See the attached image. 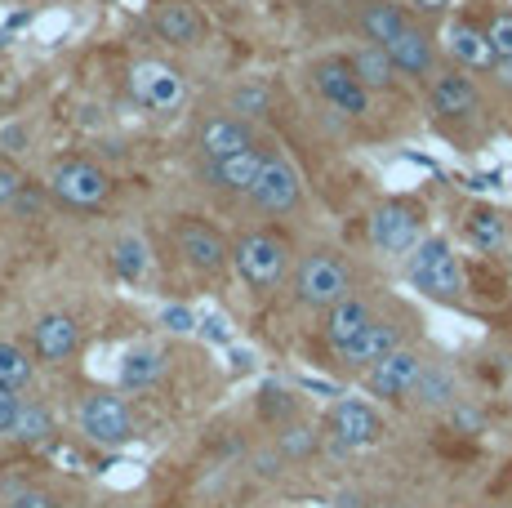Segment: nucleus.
Returning <instances> with one entry per match:
<instances>
[{
	"label": "nucleus",
	"instance_id": "nucleus-1",
	"mask_svg": "<svg viewBox=\"0 0 512 508\" xmlns=\"http://www.w3.org/2000/svg\"><path fill=\"white\" fill-rule=\"evenodd\" d=\"M410 281L432 299H459L464 295V268H459L455 250H450L446 237H428L419 241L415 254H410Z\"/></svg>",
	"mask_w": 512,
	"mask_h": 508
},
{
	"label": "nucleus",
	"instance_id": "nucleus-2",
	"mask_svg": "<svg viewBox=\"0 0 512 508\" xmlns=\"http://www.w3.org/2000/svg\"><path fill=\"white\" fill-rule=\"evenodd\" d=\"M294 295L308 308H334L339 299H348V268L334 254H312L294 272Z\"/></svg>",
	"mask_w": 512,
	"mask_h": 508
},
{
	"label": "nucleus",
	"instance_id": "nucleus-3",
	"mask_svg": "<svg viewBox=\"0 0 512 508\" xmlns=\"http://www.w3.org/2000/svg\"><path fill=\"white\" fill-rule=\"evenodd\" d=\"M236 259V272H241L250 286H277L285 277V268H290V250H285V241H277L272 232H250V237H241V246L232 250Z\"/></svg>",
	"mask_w": 512,
	"mask_h": 508
},
{
	"label": "nucleus",
	"instance_id": "nucleus-4",
	"mask_svg": "<svg viewBox=\"0 0 512 508\" xmlns=\"http://www.w3.org/2000/svg\"><path fill=\"white\" fill-rule=\"evenodd\" d=\"M419 205L410 201H383L379 210L370 214V241L379 246L383 254H410L419 246Z\"/></svg>",
	"mask_w": 512,
	"mask_h": 508
},
{
	"label": "nucleus",
	"instance_id": "nucleus-5",
	"mask_svg": "<svg viewBox=\"0 0 512 508\" xmlns=\"http://www.w3.org/2000/svg\"><path fill=\"white\" fill-rule=\"evenodd\" d=\"M130 94L152 112H170V107L183 103V76L165 63H134L130 67Z\"/></svg>",
	"mask_w": 512,
	"mask_h": 508
},
{
	"label": "nucleus",
	"instance_id": "nucleus-6",
	"mask_svg": "<svg viewBox=\"0 0 512 508\" xmlns=\"http://www.w3.org/2000/svg\"><path fill=\"white\" fill-rule=\"evenodd\" d=\"M423 370H428V361H423L419 353L397 348V353L383 357L379 366H370L366 388L374 397H410V393H415V384L423 379Z\"/></svg>",
	"mask_w": 512,
	"mask_h": 508
},
{
	"label": "nucleus",
	"instance_id": "nucleus-7",
	"mask_svg": "<svg viewBox=\"0 0 512 508\" xmlns=\"http://www.w3.org/2000/svg\"><path fill=\"white\" fill-rule=\"evenodd\" d=\"M81 433H90L98 446H121L130 442L134 424H130V410H125L121 397H107L98 393L81 406Z\"/></svg>",
	"mask_w": 512,
	"mask_h": 508
},
{
	"label": "nucleus",
	"instance_id": "nucleus-8",
	"mask_svg": "<svg viewBox=\"0 0 512 508\" xmlns=\"http://www.w3.org/2000/svg\"><path fill=\"white\" fill-rule=\"evenodd\" d=\"M312 81H317L321 99L330 107H339V112H348V116L370 112V90L357 81L352 63H321L317 72H312Z\"/></svg>",
	"mask_w": 512,
	"mask_h": 508
},
{
	"label": "nucleus",
	"instance_id": "nucleus-9",
	"mask_svg": "<svg viewBox=\"0 0 512 508\" xmlns=\"http://www.w3.org/2000/svg\"><path fill=\"white\" fill-rule=\"evenodd\" d=\"M49 188H54L63 201H72V205H103L112 183H107V174L98 170V165H90V161H63V165H54Z\"/></svg>",
	"mask_w": 512,
	"mask_h": 508
},
{
	"label": "nucleus",
	"instance_id": "nucleus-10",
	"mask_svg": "<svg viewBox=\"0 0 512 508\" xmlns=\"http://www.w3.org/2000/svg\"><path fill=\"white\" fill-rule=\"evenodd\" d=\"M446 50H450L455 63H464L468 72H495V67H499L486 27L468 23V18H455V23L446 27Z\"/></svg>",
	"mask_w": 512,
	"mask_h": 508
},
{
	"label": "nucleus",
	"instance_id": "nucleus-11",
	"mask_svg": "<svg viewBox=\"0 0 512 508\" xmlns=\"http://www.w3.org/2000/svg\"><path fill=\"white\" fill-rule=\"evenodd\" d=\"M250 197L259 201L263 210H272V214L294 210V205H299V174L290 170V161H281V156H268Z\"/></svg>",
	"mask_w": 512,
	"mask_h": 508
},
{
	"label": "nucleus",
	"instance_id": "nucleus-12",
	"mask_svg": "<svg viewBox=\"0 0 512 508\" xmlns=\"http://www.w3.org/2000/svg\"><path fill=\"white\" fill-rule=\"evenodd\" d=\"M330 433L339 446H370V442H379L383 424L366 402H339L330 410Z\"/></svg>",
	"mask_w": 512,
	"mask_h": 508
},
{
	"label": "nucleus",
	"instance_id": "nucleus-13",
	"mask_svg": "<svg viewBox=\"0 0 512 508\" xmlns=\"http://www.w3.org/2000/svg\"><path fill=\"white\" fill-rule=\"evenodd\" d=\"M401 348V335L392 321H370L366 330H361L352 344L339 348V357L348 361V366H379L383 357H392Z\"/></svg>",
	"mask_w": 512,
	"mask_h": 508
},
{
	"label": "nucleus",
	"instance_id": "nucleus-14",
	"mask_svg": "<svg viewBox=\"0 0 512 508\" xmlns=\"http://www.w3.org/2000/svg\"><path fill=\"white\" fill-rule=\"evenodd\" d=\"M432 107H437L441 116H477L481 94H477V85H472V76L446 72L432 81Z\"/></svg>",
	"mask_w": 512,
	"mask_h": 508
},
{
	"label": "nucleus",
	"instance_id": "nucleus-15",
	"mask_svg": "<svg viewBox=\"0 0 512 508\" xmlns=\"http://www.w3.org/2000/svg\"><path fill=\"white\" fill-rule=\"evenodd\" d=\"M179 250L187 254V263H192V268H201V272H219L223 259H228L219 232L205 228V223H183V228H179Z\"/></svg>",
	"mask_w": 512,
	"mask_h": 508
},
{
	"label": "nucleus",
	"instance_id": "nucleus-16",
	"mask_svg": "<svg viewBox=\"0 0 512 508\" xmlns=\"http://www.w3.org/2000/svg\"><path fill=\"white\" fill-rule=\"evenodd\" d=\"M250 148V125L236 121V116H214V121H205L201 130V152L210 156V161H223V156H236Z\"/></svg>",
	"mask_w": 512,
	"mask_h": 508
},
{
	"label": "nucleus",
	"instance_id": "nucleus-17",
	"mask_svg": "<svg viewBox=\"0 0 512 508\" xmlns=\"http://www.w3.org/2000/svg\"><path fill=\"white\" fill-rule=\"evenodd\" d=\"M263 161H268V156H259L254 148H245V152H236V156H223V161H210V179L219 183V188H228V192H254Z\"/></svg>",
	"mask_w": 512,
	"mask_h": 508
},
{
	"label": "nucleus",
	"instance_id": "nucleus-18",
	"mask_svg": "<svg viewBox=\"0 0 512 508\" xmlns=\"http://www.w3.org/2000/svg\"><path fill=\"white\" fill-rule=\"evenodd\" d=\"M370 304L366 299H339V304L330 308V317H326V335H330V344L334 348H343V344H352V339L361 335V330L370 326Z\"/></svg>",
	"mask_w": 512,
	"mask_h": 508
},
{
	"label": "nucleus",
	"instance_id": "nucleus-19",
	"mask_svg": "<svg viewBox=\"0 0 512 508\" xmlns=\"http://www.w3.org/2000/svg\"><path fill=\"white\" fill-rule=\"evenodd\" d=\"M152 23H156V32L174 45H192L196 36H201V18H196V9L187 5V0H165Z\"/></svg>",
	"mask_w": 512,
	"mask_h": 508
},
{
	"label": "nucleus",
	"instance_id": "nucleus-20",
	"mask_svg": "<svg viewBox=\"0 0 512 508\" xmlns=\"http://www.w3.org/2000/svg\"><path fill=\"white\" fill-rule=\"evenodd\" d=\"M388 54H392V63H397V72H406V76L432 72V41L423 32H415V27H406V32L388 45Z\"/></svg>",
	"mask_w": 512,
	"mask_h": 508
},
{
	"label": "nucleus",
	"instance_id": "nucleus-21",
	"mask_svg": "<svg viewBox=\"0 0 512 508\" xmlns=\"http://www.w3.org/2000/svg\"><path fill=\"white\" fill-rule=\"evenodd\" d=\"M36 348L49 361H63L76 353V321L72 317H41L36 321Z\"/></svg>",
	"mask_w": 512,
	"mask_h": 508
},
{
	"label": "nucleus",
	"instance_id": "nucleus-22",
	"mask_svg": "<svg viewBox=\"0 0 512 508\" xmlns=\"http://www.w3.org/2000/svg\"><path fill=\"white\" fill-rule=\"evenodd\" d=\"M361 32H366L374 45H383V50H388V45L406 32V18H401V9L388 5V0H370L366 14H361Z\"/></svg>",
	"mask_w": 512,
	"mask_h": 508
},
{
	"label": "nucleus",
	"instance_id": "nucleus-23",
	"mask_svg": "<svg viewBox=\"0 0 512 508\" xmlns=\"http://www.w3.org/2000/svg\"><path fill=\"white\" fill-rule=\"evenodd\" d=\"M352 72H357V81L366 85V90H383V85H392L397 63H392V54L383 50V45H366V50L352 58Z\"/></svg>",
	"mask_w": 512,
	"mask_h": 508
},
{
	"label": "nucleus",
	"instance_id": "nucleus-24",
	"mask_svg": "<svg viewBox=\"0 0 512 508\" xmlns=\"http://www.w3.org/2000/svg\"><path fill=\"white\" fill-rule=\"evenodd\" d=\"M468 241L477 250H499L508 241L504 214H499V210H472L468 214Z\"/></svg>",
	"mask_w": 512,
	"mask_h": 508
},
{
	"label": "nucleus",
	"instance_id": "nucleus-25",
	"mask_svg": "<svg viewBox=\"0 0 512 508\" xmlns=\"http://www.w3.org/2000/svg\"><path fill=\"white\" fill-rule=\"evenodd\" d=\"M415 397H419V406H446V402H455V379L446 375V370H423V379L415 384Z\"/></svg>",
	"mask_w": 512,
	"mask_h": 508
},
{
	"label": "nucleus",
	"instance_id": "nucleus-26",
	"mask_svg": "<svg viewBox=\"0 0 512 508\" xmlns=\"http://www.w3.org/2000/svg\"><path fill=\"white\" fill-rule=\"evenodd\" d=\"M161 375V357L156 353H130L125 357V366H121V384L125 388H143V384H152V379Z\"/></svg>",
	"mask_w": 512,
	"mask_h": 508
},
{
	"label": "nucleus",
	"instance_id": "nucleus-27",
	"mask_svg": "<svg viewBox=\"0 0 512 508\" xmlns=\"http://www.w3.org/2000/svg\"><path fill=\"white\" fill-rule=\"evenodd\" d=\"M27 375H32V361H27L23 348L0 344V388H18V384H27Z\"/></svg>",
	"mask_w": 512,
	"mask_h": 508
},
{
	"label": "nucleus",
	"instance_id": "nucleus-28",
	"mask_svg": "<svg viewBox=\"0 0 512 508\" xmlns=\"http://www.w3.org/2000/svg\"><path fill=\"white\" fill-rule=\"evenodd\" d=\"M112 259H116V272H121L125 281H139L143 272H147V250H143V241H116V250H112Z\"/></svg>",
	"mask_w": 512,
	"mask_h": 508
},
{
	"label": "nucleus",
	"instance_id": "nucleus-29",
	"mask_svg": "<svg viewBox=\"0 0 512 508\" xmlns=\"http://www.w3.org/2000/svg\"><path fill=\"white\" fill-rule=\"evenodd\" d=\"M486 36H490V45H495L499 63H512V9H499V14H490Z\"/></svg>",
	"mask_w": 512,
	"mask_h": 508
},
{
	"label": "nucleus",
	"instance_id": "nucleus-30",
	"mask_svg": "<svg viewBox=\"0 0 512 508\" xmlns=\"http://www.w3.org/2000/svg\"><path fill=\"white\" fill-rule=\"evenodd\" d=\"M14 428H18V437H45L49 433V419H45V410H36V406H18Z\"/></svg>",
	"mask_w": 512,
	"mask_h": 508
},
{
	"label": "nucleus",
	"instance_id": "nucleus-31",
	"mask_svg": "<svg viewBox=\"0 0 512 508\" xmlns=\"http://www.w3.org/2000/svg\"><path fill=\"white\" fill-rule=\"evenodd\" d=\"M161 321H165V326L174 330V335H192V330H196V317H192V308H183V304H165Z\"/></svg>",
	"mask_w": 512,
	"mask_h": 508
},
{
	"label": "nucleus",
	"instance_id": "nucleus-32",
	"mask_svg": "<svg viewBox=\"0 0 512 508\" xmlns=\"http://www.w3.org/2000/svg\"><path fill=\"white\" fill-rule=\"evenodd\" d=\"M236 112H250V116H263L268 112V94L254 90V85H245V90H236Z\"/></svg>",
	"mask_w": 512,
	"mask_h": 508
},
{
	"label": "nucleus",
	"instance_id": "nucleus-33",
	"mask_svg": "<svg viewBox=\"0 0 512 508\" xmlns=\"http://www.w3.org/2000/svg\"><path fill=\"white\" fill-rule=\"evenodd\" d=\"M18 192H23V179H18L9 165H0V205H9V201H18Z\"/></svg>",
	"mask_w": 512,
	"mask_h": 508
},
{
	"label": "nucleus",
	"instance_id": "nucleus-34",
	"mask_svg": "<svg viewBox=\"0 0 512 508\" xmlns=\"http://www.w3.org/2000/svg\"><path fill=\"white\" fill-rule=\"evenodd\" d=\"M18 419V402H14V388H0V433H9Z\"/></svg>",
	"mask_w": 512,
	"mask_h": 508
},
{
	"label": "nucleus",
	"instance_id": "nucleus-35",
	"mask_svg": "<svg viewBox=\"0 0 512 508\" xmlns=\"http://www.w3.org/2000/svg\"><path fill=\"white\" fill-rule=\"evenodd\" d=\"M9 508H54V504H49V500H45V495L27 491V495H18V500H14V504H9Z\"/></svg>",
	"mask_w": 512,
	"mask_h": 508
},
{
	"label": "nucleus",
	"instance_id": "nucleus-36",
	"mask_svg": "<svg viewBox=\"0 0 512 508\" xmlns=\"http://www.w3.org/2000/svg\"><path fill=\"white\" fill-rule=\"evenodd\" d=\"M308 442H312V437L303 433V428H294V433L285 437V446H290V451H308Z\"/></svg>",
	"mask_w": 512,
	"mask_h": 508
},
{
	"label": "nucleus",
	"instance_id": "nucleus-37",
	"mask_svg": "<svg viewBox=\"0 0 512 508\" xmlns=\"http://www.w3.org/2000/svg\"><path fill=\"white\" fill-rule=\"evenodd\" d=\"M54 459H58V464H72V468H81V455H76L72 446H58V451H54Z\"/></svg>",
	"mask_w": 512,
	"mask_h": 508
},
{
	"label": "nucleus",
	"instance_id": "nucleus-38",
	"mask_svg": "<svg viewBox=\"0 0 512 508\" xmlns=\"http://www.w3.org/2000/svg\"><path fill=\"white\" fill-rule=\"evenodd\" d=\"M415 5L423 9V14H441V9H446L450 0H415Z\"/></svg>",
	"mask_w": 512,
	"mask_h": 508
},
{
	"label": "nucleus",
	"instance_id": "nucleus-39",
	"mask_svg": "<svg viewBox=\"0 0 512 508\" xmlns=\"http://www.w3.org/2000/svg\"><path fill=\"white\" fill-rule=\"evenodd\" d=\"M205 326H210V335H214V339H228V330H223V321H219V317H210Z\"/></svg>",
	"mask_w": 512,
	"mask_h": 508
},
{
	"label": "nucleus",
	"instance_id": "nucleus-40",
	"mask_svg": "<svg viewBox=\"0 0 512 508\" xmlns=\"http://www.w3.org/2000/svg\"><path fill=\"white\" fill-rule=\"evenodd\" d=\"M508 477H512V464H508Z\"/></svg>",
	"mask_w": 512,
	"mask_h": 508
}]
</instances>
